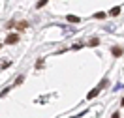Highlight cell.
<instances>
[{"instance_id": "4", "label": "cell", "mask_w": 124, "mask_h": 118, "mask_svg": "<svg viewBox=\"0 0 124 118\" xmlns=\"http://www.w3.org/2000/svg\"><path fill=\"white\" fill-rule=\"evenodd\" d=\"M26 26H28V23H26V21H21V23H17V28H19V30H23V28H26Z\"/></svg>"}, {"instance_id": "6", "label": "cell", "mask_w": 124, "mask_h": 118, "mask_svg": "<svg viewBox=\"0 0 124 118\" xmlns=\"http://www.w3.org/2000/svg\"><path fill=\"white\" fill-rule=\"evenodd\" d=\"M109 13H111L113 17H115V15H118V13H120V8H113L111 11H109Z\"/></svg>"}, {"instance_id": "5", "label": "cell", "mask_w": 124, "mask_h": 118, "mask_svg": "<svg viewBox=\"0 0 124 118\" xmlns=\"http://www.w3.org/2000/svg\"><path fill=\"white\" fill-rule=\"evenodd\" d=\"M68 21H70V23H79V17H75V15H68Z\"/></svg>"}, {"instance_id": "8", "label": "cell", "mask_w": 124, "mask_h": 118, "mask_svg": "<svg viewBox=\"0 0 124 118\" xmlns=\"http://www.w3.org/2000/svg\"><path fill=\"white\" fill-rule=\"evenodd\" d=\"M111 118H120V114H118V112H115V114H113Z\"/></svg>"}, {"instance_id": "2", "label": "cell", "mask_w": 124, "mask_h": 118, "mask_svg": "<svg viewBox=\"0 0 124 118\" xmlns=\"http://www.w3.org/2000/svg\"><path fill=\"white\" fill-rule=\"evenodd\" d=\"M111 53H113L115 56H120V55H122V47H118V45H115V47L111 49Z\"/></svg>"}, {"instance_id": "7", "label": "cell", "mask_w": 124, "mask_h": 118, "mask_svg": "<svg viewBox=\"0 0 124 118\" xmlns=\"http://www.w3.org/2000/svg\"><path fill=\"white\" fill-rule=\"evenodd\" d=\"M98 43H100V39H98V38H94V39H90V45H92V47H96V45H98Z\"/></svg>"}, {"instance_id": "1", "label": "cell", "mask_w": 124, "mask_h": 118, "mask_svg": "<svg viewBox=\"0 0 124 118\" xmlns=\"http://www.w3.org/2000/svg\"><path fill=\"white\" fill-rule=\"evenodd\" d=\"M17 41H19V36H17V34H8V38H6V43L13 45V43H17Z\"/></svg>"}, {"instance_id": "3", "label": "cell", "mask_w": 124, "mask_h": 118, "mask_svg": "<svg viewBox=\"0 0 124 118\" xmlns=\"http://www.w3.org/2000/svg\"><path fill=\"white\" fill-rule=\"evenodd\" d=\"M100 90H101V88H100V86H98V88H94L92 92H88V96H86V97H88V99H92L94 96H98V94H100Z\"/></svg>"}, {"instance_id": "9", "label": "cell", "mask_w": 124, "mask_h": 118, "mask_svg": "<svg viewBox=\"0 0 124 118\" xmlns=\"http://www.w3.org/2000/svg\"><path fill=\"white\" fill-rule=\"evenodd\" d=\"M120 103H122V107H124V97H122V101H120Z\"/></svg>"}]
</instances>
